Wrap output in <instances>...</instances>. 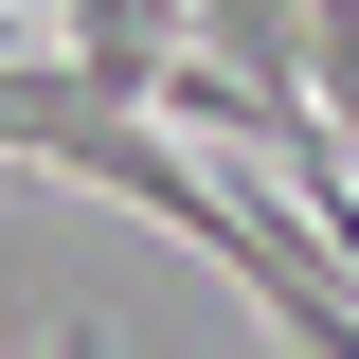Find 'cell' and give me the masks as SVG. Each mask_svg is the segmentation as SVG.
<instances>
[{"label":"cell","mask_w":359,"mask_h":359,"mask_svg":"<svg viewBox=\"0 0 359 359\" xmlns=\"http://www.w3.org/2000/svg\"><path fill=\"white\" fill-rule=\"evenodd\" d=\"M0 54H36V36H18V18H0Z\"/></svg>","instance_id":"6da1fadb"},{"label":"cell","mask_w":359,"mask_h":359,"mask_svg":"<svg viewBox=\"0 0 359 359\" xmlns=\"http://www.w3.org/2000/svg\"><path fill=\"white\" fill-rule=\"evenodd\" d=\"M36 359H90V341H36Z\"/></svg>","instance_id":"7a4b0ae2"}]
</instances>
